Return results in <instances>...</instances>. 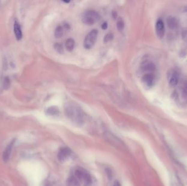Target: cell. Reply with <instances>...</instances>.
Segmentation results:
<instances>
[{"label":"cell","instance_id":"d4e9b609","mask_svg":"<svg viewBox=\"0 0 187 186\" xmlns=\"http://www.w3.org/2000/svg\"><path fill=\"white\" fill-rule=\"evenodd\" d=\"M113 186H121V185H120V183L118 181H116L113 184Z\"/></svg>","mask_w":187,"mask_h":186},{"label":"cell","instance_id":"6da1fadb","mask_svg":"<svg viewBox=\"0 0 187 186\" xmlns=\"http://www.w3.org/2000/svg\"><path fill=\"white\" fill-rule=\"evenodd\" d=\"M65 113L66 116L75 124L80 125L83 123V115L81 110L77 105L68 104L65 108Z\"/></svg>","mask_w":187,"mask_h":186},{"label":"cell","instance_id":"5b68a950","mask_svg":"<svg viewBox=\"0 0 187 186\" xmlns=\"http://www.w3.org/2000/svg\"><path fill=\"white\" fill-rule=\"evenodd\" d=\"M99 18L98 13L95 10H89L84 13L82 18V21L84 23L88 25L94 24Z\"/></svg>","mask_w":187,"mask_h":186},{"label":"cell","instance_id":"8fae6325","mask_svg":"<svg viewBox=\"0 0 187 186\" xmlns=\"http://www.w3.org/2000/svg\"><path fill=\"white\" fill-rule=\"evenodd\" d=\"M179 79V75L177 71H173L170 74L169 78V81L170 85L171 87H176L178 85V81Z\"/></svg>","mask_w":187,"mask_h":186},{"label":"cell","instance_id":"2e32d148","mask_svg":"<svg viewBox=\"0 0 187 186\" xmlns=\"http://www.w3.org/2000/svg\"><path fill=\"white\" fill-rule=\"evenodd\" d=\"M75 45V42L74 40L72 38L68 39L65 43V47L68 52H72L74 49Z\"/></svg>","mask_w":187,"mask_h":186},{"label":"cell","instance_id":"52a82bcc","mask_svg":"<svg viewBox=\"0 0 187 186\" xmlns=\"http://www.w3.org/2000/svg\"><path fill=\"white\" fill-rule=\"evenodd\" d=\"M15 143H16V139H14L7 146L6 148L5 149L3 152L2 158H3V161L5 163H7L9 161L10 156L12 153V150L13 147Z\"/></svg>","mask_w":187,"mask_h":186},{"label":"cell","instance_id":"d6986e66","mask_svg":"<svg viewBox=\"0 0 187 186\" xmlns=\"http://www.w3.org/2000/svg\"><path fill=\"white\" fill-rule=\"evenodd\" d=\"M64 31L63 28L62 26H59L57 28H56L55 30V36L56 38H60L63 36Z\"/></svg>","mask_w":187,"mask_h":186},{"label":"cell","instance_id":"e0dca14e","mask_svg":"<svg viewBox=\"0 0 187 186\" xmlns=\"http://www.w3.org/2000/svg\"><path fill=\"white\" fill-rule=\"evenodd\" d=\"M46 113L49 116H57L59 114V110L56 107H51L47 109Z\"/></svg>","mask_w":187,"mask_h":186},{"label":"cell","instance_id":"4316f807","mask_svg":"<svg viewBox=\"0 0 187 186\" xmlns=\"http://www.w3.org/2000/svg\"><path fill=\"white\" fill-rule=\"evenodd\" d=\"M44 186H50V185H49V183H46Z\"/></svg>","mask_w":187,"mask_h":186},{"label":"cell","instance_id":"8992f818","mask_svg":"<svg viewBox=\"0 0 187 186\" xmlns=\"http://www.w3.org/2000/svg\"><path fill=\"white\" fill-rule=\"evenodd\" d=\"M71 154V149L67 147H63L60 148L58 154V158L60 162H65L70 157Z\"/></svg>","mask_w":187,"mask_h":186},{"label":"cell","instance_id":"cb8c5ba5","mask_svg":"<svg viewBox=\"0 0 187 186\" xmlns=\"http://www.w3.org/2000/svg\"><path fill=\"white\" fill-rule=\"evenodd\" d=\"M112 17H113L114 19H116V18L117 17V16H118L117 13L116 12V11H113L112 13Z\"/></svg>","mask_w":187,"mask_h":186},{"label":"cell","instance_id":"7a4b0ae2","mask_svg":"<svg viewBox=\"0 0 187 186\" xmlns=\"http://www.w3.org/2000/svg\"><path fill=\"white\" fill-rule=\"evenodd\" d=\"M172 97L179 106L182 107L187 106V92L184 87L175 90L172 93Z\"/></svg>","mask_w":187,"mask_h":186},{"label":"cell","instance_id":"4fadbf2b","mask_svg":"<svg viewBox=\"0 0 187 186\" xmlns=\"http://www.w3.org/2000/svg\"><path fill=\"white\" fill-rule=\"evenodd\" d=\"M14 32L15 34L17 40H22V37H23V33H22L20 25L18 22H15L14 24Z\"/></svg>","mask_w":187,"mask_h":186},{"label":"cell","instance_id":"7c38bea8","mask_svg":"<svg viewBox=\"0 0 187 186\" xmlns=\"http://www.w3.org/2000/svg\"><path fill=\"white\" fill-rule=\"evenodd\" d=\"M167 24L171 30H176L179 26V23L177 19L170 16L167 19Z\"/></svg>","mask_w":187,"mask_h":186},{"label":"cell","instance_id":"ac0fdd59","mask_svg":"<svg viewBox=\"0 0 187 186\" xmlns=\"http://www.w3.org/2000/svg\"><path fill=\"white\" fill-rule=\"evenodd\" d=\"M2 86H3V89L5 90L9 89L11 86V80L8 76H6L3 78Z\"/></svg>","mask_w":187,"mask_h":186},{"label":"cell","instance_id":"44dd1931","mask_svg":"<svg viewBox=\"0 0 187 186\" xmlns=\"http://www.w3.org/2000/svg\"><path fill=\"white\" fill-rule=\"evenodd\" d=\"M54 49L56 51V52H58L59 54H62L64 52V49L63 47L62 46V44H60V43H55L54 46Z\"/></svg>","mask_w":187,"mask_h":186},{"label":"cell","instance_id":"ffe728a7","mask_svg":"<svg viewBox=\"0 0 187 186\" xmlns=\"http://www.w3.org/2000/svg\"><path fill=\"white\" fill-rule=\"evenodd\" d=\"M117 26L118 30L120 31L123 30V29L124 28L125 24H124V22L123 19L122 18H120L118 19V22H117Z\"/></svg>","mask_w":187,"mask_h":186},{"label":"cell","instance_id":"3957f363","mask_svg":"<svg viewBox=\"0 0 187 186\" xmlns=\"http://www.w3.org/2000/svg\"><path fill=\"white\" fill-rule=\"evenodd\" d=\"M75 177L85 186H90L92 183V179L88 172L82 168H77L74 171Z\"/></svg>","mask_w":187,"mask_h":186},{"label":"cell","instance_id":"9a60e30c","mask_svg":"<svg viewBox=\"0 0 187 186\" xmlns=\"http://www.w3.org/2000/svg\"><path fill=\"white\" fill-rule=\"evenodd\" d=\"M67 185L68 186H80V183L76 177L71 176L68 179Z\"/></svg>","mask_w":187,"mask_h":186},{"label":"cell","instance_id":"484cf974","mask_svg":"<svg viewBox=\"0 0 187 186\" xmlns=\"http://www.w3.org/2000/svg\"><path fill=\"white\" fill-rule=\"evenodd\" d=\"M184 89H185V90H186V91L187 92V81L185 83V87H184Z\"/></svg>","mask_w":187,"mask_h":186},{"label":"cell","instance_id":"30bf717a","mask_svg":"<svg viewBox=\"0 0 187 186\" xmlns=\"http://www.w3.org/2000/svg\"><path fill=\"white\" fill-rule=\"evenodd\" d=\"M142 81L145 85L148 87H151L155 83V76L152 74H146L142 76Z\"/></svg>","mask_w":187,"mask_h":186},{"label":"cell","instance_id":"277c9868","mask_svg":"<svg viewBox=\"0 0 187 186\" xmlns=\"http://www.w3.org/2000/svg\"><path fill=\"white\" fill-rule=\"evenodd\" d=\"M98 36V31L93 30L86 36L84 42V47L86 49H90L94 46Z\"/></svg>","mask_w":187,"mask_h":186},{"label":"cell","instance_id":"9c48e42d","mask_svg":"<svg viewBox=\"0 0 187 186\" xmlns=\"http://www.w3.org/2000/svg\"><path fill=\"white\" fill-rule=\"evenodd\" d=\"M141 68L142 71L143 72L150 73L155 70L156 67L153 62L149 61H145L141 64Z\"/></svg>","mask_w":187,"mask_h":186},{"label":"cell","instance_id":"5bb4252c","mask_svg":"<svg viewBox=\"0 0 187 186\" xmlns=\"http://www.w3.org/2000/svg\"><path fill=\"white\" fill-rule=\"evenodd\" d=\"M106 139H107L108 140L110 141V142H112V143H114L116 146L117 145H119L120 146H123L122 143L117 137H116L114 135H112L110 134H109V135L108 134L107 135H106Z\"/></svg>","mask_w":187,"mask_h":186},{"label":"cell","instance_id":"7402d4cb","mask_svg":"<svg viewBox=\"0 0 187 186\" xmlns=\"http://www.w3.org/2000/svg\"><path fill=\"white\" fill-rule=\"evenodd\" d=\"M113 34H108L104 36V42L106 43H107L110 41H111L113 39Z\"/></svg>","mask_w":187,"mask_h":186},{"label":"cell","instance_id":"603a6c76","mask_svg":"<svg viewBox=\"0 0 187 186\" xmlns=\"http://www.w3.org/2000/svg\"><path fill=\"white\" fill-rule=\"evenodd\" d=\"M108 28V24L107 22H104L101 25L102 29H103L104 30H106Z\"/></svg>","mask_w":187,"mask_h":186},{"label":"cell","instance_id":"ba28073f","mask_svg":"<svg viewBox=\"0 0 187 186\" xmlns=\"http://www.w3.org/2000/svg\"><path fill=\"white\" fill-rule=\"evenodd\" d=\"M155 31L157 36L162 39L165 34V25L161 19L157 20L155 24Z\"/></svg>","mask_w":187,"mask_h":186}]
</instances>
